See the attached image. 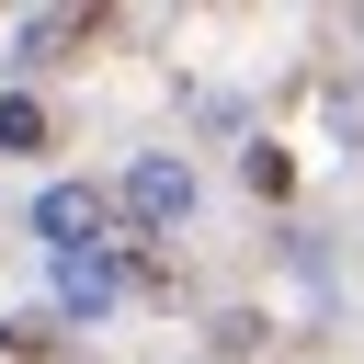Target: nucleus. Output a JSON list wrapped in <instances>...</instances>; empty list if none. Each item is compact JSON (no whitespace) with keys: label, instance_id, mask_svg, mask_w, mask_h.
<instances>
[{"label":"nucleus","instance_id":"nucleus-1","mask_svg":"<svg viewBox=\"0 0 364 364\" xmlns=\"http://www.w3.org/2000/svg\"><path fill=\"white\" fill-rule=\"evenodd\" d=\"M182 205H193V171H182V159H136V171H125V216H136V228H171Z\"/></svg>","mask_w":364,"mask_h":364},{"label":"nucleus","instance_id":"nucleus-2","mask_svg":"<svg viewBox=\"0 0 364 364\" xmlns=\"http://www.w3.org/2000/svg\"><path fill=\"white\" fill-rule=\"evenodd\" d=\"M34 228H46L57 250H91V228H102V193H80V182H57V193L34 205Z\"/></svg>","mask_w":364,"mask_h":364},{"label":"nucleus","instance_id":"nucleus-3","mask_svg":"<svg viewBox=\"0 0 364 364\" xmlns=\"http://www.w3.org/2000/svg\"><path fill=\"white\" fill-rule=\"evenodd\" d=\"M114 296V262L102 250H68V307H102Z\"/></svg>","mask_w":364,"mask_h":364},{"label":"nucleus","instance_id":"nucleus-4","mask_svg":"<svg viewBox=\"0 0 364 364\" xmlns=\"http://www.w3.org/2000/svg\"><path fill=\"white\" fill-rule=\"evenodd\" d=\"M34 136H46V114H34L23 91H11V102H0V148H34Z\"/></svg>","mask_w":364,"mask_h":364}]
</instances>
